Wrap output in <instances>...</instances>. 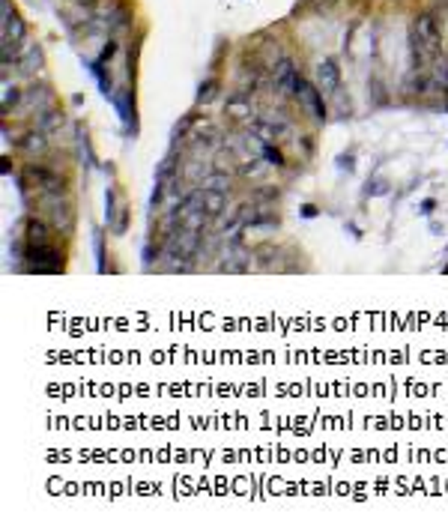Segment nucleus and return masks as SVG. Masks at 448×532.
<instances>
[{"instance_id": "nucleus-12", "label": "nucleus", "mask_w": 448, "mask_h": 532, "mask_svg": "<svg viewBox=\"0 0 448 532\" xmlns=\"http://www.w3.org/2000/svg\"><path fill=\"white\" fill-rule=\"evenodd\" d=\"M39 66H42V51H39V45H31V48H27V51L18 57V72H21V75H33V72H39Z\"/></svg>"}, {"instance_id": "nucleus-22", "label": "nucleus", "mask_w": 448, "mask_h": 532, "mask_svg": "<svg viewBox=\"0 0 448 532\" xmlns=\"http://www.w3.org/2000/svg\"><path fill=\"white\" fill-rule=\"evenodd\" d=\"M239 170H242L245 177H251V174H263V162H260V159H248Z\"/></svg>"}, {"instance_id": "nucleus-14", "label": "nucleus", "mask_w": 448, "mask_h": 532, "mask_svg": "<svg viewBox=\"0 0 448 532\" xmlns=\"http://www.w3.org/2000/svg\"><path fill=\"white\" fill-rule=\"evenodd\" d=\"M24 99H27V102H31L33 108H39V111L51 108V90H48V87H42V84H39V87L33 84V87L24 93Z\"/></svg>"}, {"instance_id": "nucleus-20", "label": "nucleus", "mask_w": 448, "mask_h": 532, "mask_svg": "<svg viewBox=\"0 0 448 532\" xmlns=\"http://www.w3.org/2000/svg\"><path fill=\"white\" fill-rule=\"evenodd\" d=\"M21 99H24L21 90L18 87H9V84H6V87H4V114H9V108H16Z\"/></svg>"}, {"instance_id": "nucleus-25", "label": "nucleus", "mask_w": 448, "mask_h": 532, "mask_svg": "<svg viewBox=\"0 0 448 532\" xmlns=\"http://www.w3.org/2000/svg\"><path fill=\"white\" fill-rule=\"evenodd\" d=\"M388 192V183L377 180V183H368V195H386Z\"/></svg>"}, {"instance_id": "nucleus-13", "label": "nucleus", "mask_w": 448, "mask_h": 532, "mask_svg": "<svg viewBox=\"0 0 448 532\" xmlns=\"http://www.w3.org/2000/svg\"><path fill=\"white\" fill-rule=\"evenodd\" d=\"M227 114H234V117H251V93H236L227 99Z\"/></svg>"}, {"instance_id": "nucleus-16", "label": "nucleus", "mask_w": 448, "mask_h": 532, "mask_svg": "<svg viewBox=\"0 0 448 532\" xmlns=\"http://www.w3.org/2000/svg\"><path fill=\"white\" fill-rule=\"evenodd\" d=\"M21 147H24L27 153H31V156H33V153H36V156H39V153H45V150H48L45 132H42V129H39V132H27L24 141H21Z\"/></svg>"}, {"instance_id": "nucleus-26", "label": "nucleus", "mask_w": 448, "mask_h": 532, "mask_svg": "<svg viewBox=\"0 0 448 532\" xmlns=\"http://www.w3.org/2000/svg\"><path fill=\"white\" fill-rule=\"evenodd\" d=\"M269 159H272V162H275V165H284V156H281L278 150H269Z\"/></svg>"}, {"instance_id": "nucleus-19", "label": "nucleus", "mask_w": 448, "mask_h": 532, "mask_svg": "<svg viewBox=\"0 0 448 532\" xmlns=\"http://www.w3.org/2000/svg\"><path fill=\"white\" fill-rule=\"evenodd\" d=\"M215 93H219V81H207V84H200V90H197V102L200 105H209Z\"/></svg>"}, {"instance_id": "nucleus-28", "label": "nucleus", "mask_w": 448, "mask_h": 532, "mask_svg": "<svg viewBox=\"0 0 448 532\" xmlns=\"http://www.w3.org/2000/svg\"><path fill=\"white\" fill-rule=\"evenodd\" d=\"M302 215H308V219H314L317 210H314V207H305V210H302Z\"/></svg>"}, {"instance_id": "nucleus-24", "label": "nucleus", "mask_w": 448, "mask_h": 532, "mask_svg": "<svg viewBox=\"0 0 448 532\" xmlns=\"http://www.w3.org/2000/svg\"><path fill=\"white\" fill-rule=\"evenodd\" d=\"M230 165H234V156H230V153H219V156H215V170H227Z\"/></svg>"}, {"instance_id": "nucleus-4", "label": "nucleus", "mask_w": 448, "mask_h": 532, "mask_svg": "<svg viewBox=\"0 0 448 532\" xmlns=\"http://www.w3.org/2000/svg\"><path fill=\"white\" fill-rule=\"evenodd\" d=\"M317 84H320L323 93H338L341 90V69L332 57L317 63Z\"/></svg>"}, {"instance_id": "nucleus-1", "label": "nucleus", "mask_w": 448, "mask_h": 532, "mask_svg": "<svg viewBox=\"0 0 448 532\" xmlns=\"http://www.w3.org/2000/svg\"><path fill=\"white\" fill-rule=\"evenodd\" d=\"M410 36H415L418 42H422V48L427 51V54H437L442 45V33H439V21L430 16V12H422L415 21H413V31H410Z\"/></svg>"}, {"instance_id": "nucleus-7", "label": "nucleus", "mask_w": 448, "mask_h": 532, "mask_svg": "<svg viewBox=\"0 0 448 532\" xmlns=\"http://www.w3.org/2000/svg\"><path fill=\"white\" fill-rule=\"evenodd\" d=\"M251 132L263 135L266 141H278V138H284L287 132H290V126H287L284 120H275V117H260V120L251 126Z\"/></svg>"}, {"instance_id": "nucleus-15", "label": "nucleus", "mask_w": 448, "mask_h": 532, "mask_svg": "<svg viewBox=\"0 0 448 532\" xmlns=\"http://www.w3.org/2000/svg\"><path fill=\"white\" fill-rule=\"evenodd\" d=\"M195 141L200 143V147H204V143H207V147H215V143L222 141V132H219V129H215L212 123H200L197 132H195Z\"/></svg>"}, {"instance_id": "nucleus-18", "label": "nucleus", "mask_w": 448, "mask_h": 532, "mask_svg": "<svg viewBox=\"0 0 448 532\" xmlns=\"http://www.w3.org/2000/svg\"><path fill=\"white\" fill-rule=\"evenodd\" d=\"M430 90V75H425L422 69H413V75H410V81H407V93H427Z\"/></svg>"}, {"instance_id": "nucleus-6", "label": "nucleus", "mask_w": 448, "mask_h": 532, "mask_svg": "<svg viewBox=\"0 0 448 532\" xmlns=\"http://www.w3.org/2000/svg\"><path fill=\"white\" fill-rule=\"evenodd\" d=\"M27 174H31L39 183V189H45L48 195H66V183L57 177L54 170L42 168V165H27Z\"/></svg>"}, {"instance_id": "nucleus-17", "label": "nucleus", "mask_w": 448, "mask_h": 532, "mask_svg": "<svg viewBox=\"0 0 448 532\" xmlns=\"http://www.w3.org/2000/svg\"><path fill=\"white\" fill-rule=\"evenodd\" d=\"M227 207V195L224 192H204V210L207 215H222Z\"/></svg>"}, {"instance_id": "nucleus-5", "label": "nucleus", "mask_w": 448, "mask_h": 532, "mask_svg": "<svg viewBox=\"0 0 448 532\" xmlns=\"http://www.w3.org/2000/svg\"><path fill=\"white\" fill-rule=\"evenodd\" d=\"M299 99H302V105H305L308 108V114H311V117L317 120V123H323L326 120V105H323V90H317L314 87V84H302V90L296 93Z\"/></svg>"}, {"instance_id": "nucleus-11", "label": "nucleus", "mask_w": 448, "mask_h": 532, "mask_svg": "<svg viewBox=\"0 0 448 532\" xmlns=\"http://www.w3.org/2000/svg\"><path fill=\"white\" fill-rule=\"evenodd\" d=\"M63 123H66V114L60 108H45V111H42V117H39V129L45 135L48 132H60Z\"/></svg>"}, {"instance_id": "nucleus-21", "label": "nucleus", "mask_w": 448, "mask_h": 532, "mask_svg": "<svg viewBox=\"0 0 448 532\" xmlns=\"http://www.w3.org/2000/svg\"><path fill=\"white\" fill-rule=\"evenodd\" d=\"M373 96V102H386V87H383V84H380V78H373L371 84H368V99Z\"/></svg>"}, {"instance_id": "nucleus-2", "label": "nucleus", "mask_w": 448, "mask_h": 532, "mask_svg": "<svg viewBox=\"0 0 448 532\" xmlns=\"http://www.w3.org/2000/svg\"><path fill=\"white\" fill-rule=\"evenodd\" d=\"M42 207L48 210V222L57 227V231L69 234L72 224H75V212H72V204L66 200V195H51L42 200Z\"/></svg>"}, {"instance_id": "nucleus-9", "label": "nucleus", "mask_w": 448, "mask_h": 532, "mask_svg": "<svg viewBox=\"0 0 448 532\" xmlns=\"http://www.w3.org/2000/svg\"><path fill=\"white\" fill-rule=\"evenodd\" d=\"M48 224L39 219H27V246H48Z\"/></svg>"}, {"instance_id": "nucleus-10", "label": "nucleus", "mask_w": 448, "mask_h": 532, "mask_svg": "<svg viewBox=\"0 0 448 532\" xmlns=\"http://www.w3.org/2000/svg\"><path fill=\"white\" fill-rule=\"evenodd\" d=\"M24 36H27V27H24V21L16 16V12H4V39L21 42Z\"/></svg>"}, {"instance_id": "nucleus-8", "label": "nucleus", "mask_w": 448, "mask_h": 532, "mask_svg": "<svg viewBox=\"0 0 448 532\" xmlns=\"http://www.w3.org/2000/svg\"><path fill=\"white\" fill-rule=\"evenodd\" d=\"M200 189H204V192H224V195H230V189H234V180H230L227 170H212V174H207L204 180H200Z\"/></svg>"}, {"instance_id": "nucleus-3", "label": "nucleus", "mask_w": 448, "mask_h": 532, "mask_svg": "<svg viewBox=\"0 0 448 532\" xmlns=\"http://www.w3.org/2000/svg\"><path fill=\"white\" fill-rule=\"evenodd\" d=\"M296 78H299V69L293 66L290 57H281V60L272 66V84L281 96H293L296 93Z\"/></svg>"}, {"instance_id": "nucleus-23", "label": "nucleus", "mask_w": 448, "mask_h": 532, "mask_svg": "<svg viewBox=\"0 0 448 532\" xmlns=\"http://www.w3.org/2000/svg\"><path fill=\"white\" fill-rule=\"evenodd\" d=\"M433 78L442 84V90H448V60H445V63H442V60L437 63V72H433Z\"/></svg>"}, {"instance_id": "nucleus-27", "label": "nucleus", "mask_w": 448, "mask_h": 532, "mask_svg": "<svg viewBox=\"0 0 448 532\" xmlns=\"http://www.w3.org/2000/svg\"><path fill=\"white\" fill-rule=\"evenodd\" d=\"M341 168H346V170H353V156H341Z\"/></svg>"}]
</instances>
